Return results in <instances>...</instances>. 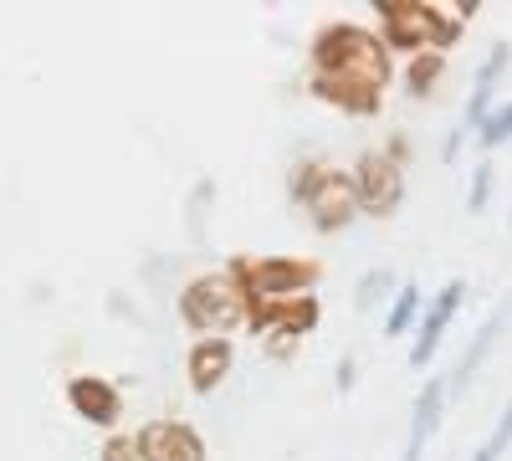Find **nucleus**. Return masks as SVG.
Instances as JSON below:
<instances>
[{"label": "nucleus", "mask_w": 512, "mask_h": 461, "mask_svg": "<svg viewBox=\"0 0 512 461\" xmlns=\"http://www.w3.org/2000/svg\"><path fill=\"white\" fill-rule=\"evenodd\" d=\"M313 98L344 108L354 118H374L379 98L390 88V47L384 36L349 26V21H328L313 36Z\"/></svg>", "instance_id": "nucleus-1"}, {"label": "nucleus", "mask_w": 512, "mask_h": 461, "mask_svg": "<svg viewBox=\"0 0 512 461\" xmlns=\"http://www.w3.org/2000/svg\"><path fill=\"white\" fill-rule=\"evenodd\" d=\"M374 11L384 21V47L390 52H446L456 47V36H461V16H441L431 0H374Z\"/></svg>", "instance_id": "nucleus-2"}, {"label": "nucleus", "mask_w": 512, "mask_h": 461, "mask_svg": "<svg viewBox=\"0 0 512 461\" xmlns=\"http://www.w3.org/2000/svg\"><path fill=\"white\" fill-rule=\"evenodd\" d=\"M292 200L308 205V221L318 231H344L364 205H359V185L344 170H323V164H297L292 170Z\"/></svg>", "instance_id": "nucleus-3"}, {"label": "nucleus", "mask_w": 512, "mask_h": 461, "mask_svg": "<svg viewBox=\"0 0 512 461\" xmlns=\"http://www.w3.org/2000/svg\"><path fill=\"white\" fill-rule=\"evenodd\" d=\"M226 272L251 298V308H272V303H287V298H303V292H313V282L323 277V267L308 262V257H262V262L236 257Z\"/></svg>", "instance_id": "nucleus-4"}, {"label": "nucleus", "mask_w": 512, "mask_h": 461, "mask_svg": "<svg viewBox=\"0 0 512 461\" xmlns=\"http://www.w3.org/2000/svg\"><path fill=\"white\" fill-rule=\"evenodd\" d=\"M180 318L200 333H210V339H221L226 328L236 323H251V298L236 287L231 272H205L195 277L185 292H180Z\"/></svg>", "instance_id": "nucleus-5"}, {"label": "nucleus", "mask_w": 512, "mask_h": 461, "mask_svg": "<svg viewBox=\"0 0 512 461\" xmlns=\"http://www.w3.org/2000/svg\"><path fill=\"white\" fill-rule=\"evenodd\" d=\"M354 185H359V205H364V216H395L400 211V200H405V170H400V159L390 149H369L359 154L354 164Z\"/></svg>", "instance_id": "nucleus-6"}, {"label": "nucleus", "mask_w": 512, "mask_h": 461, "mask_svg": "<svg viewBox=\"0 0 512 461\" xmlns=\"http://www.w3.org/2000/svg\"><path fill=\"white\" fill-rule=\"evenodd\" d=\"M323 318V303L318 292H303V298H287V303H272V308H251V333H282V339H303V333H313Z\"/></svg>", "instance_id": "nucleus-7"}, {"label": "nucleus", "mask_w": 512, "mask_h": 461, "mask_svg": "<svg viewBox=\"0 0 512 461\" xmlns=\"http://www.w3.org/2000/svg\"><path fill=\"white\" fill-rule=\"evenodd\" d=\"M134 441L144 461H205V441L180 421H149Z\"/></svg>", "instance_id": "nucleus-8"}, {"label": "nucleus", "mask_w": 512, "mask_h": 461, "mask_svg": "<svg viewBox=\"0 0 512 461\" xmlns=\"http://www.w3.org/2000/svg\"><path fill=\"white\" fill-rule=\"evenodd\" d=\"M461 292H466V282H461V277H451V282L436 292V303L425 308L420 333H415V344H410V364H415V369L431 364V354H436V344H441L446 323H451V318H456V308H461Z\"/></svg>", "instance_id": "nucleus-9"}, {"label": "nucleus", "mask_w": 512, "mask_h": 461, "mask_svg": "<svg viewBox=\"0 0 512 461\" xmlns=\"http://www.w3.org/2000/svg\"><path fill=\"white\" fill-rule=\"evenodd\" d=\"M67 400H72V410L82 415V421H93V426H118V415H123L118 390L108 380H98V374H72Z\"/></svg>", "instance_id": "nucleus-10"}, {"label": "nucleus", "mask_w": 512, "mask_h": 461, "mask_svg": "<svg viewBox=\"0 0 512 461\" xmlns=\"http://www.w3.org/2000/svg\"><path fill=\"white\" fill-rule=\"evenodd\" d=\"M236 364V349L231 339H200L190 354H185V374H190V390L195 395H210Z\"/></svg>", "instance_id": "nucleus-11"}, {"label": "nucleus", "mask_w": 512, "mask_h": 461, "mask_svg": "<svg viewBox=\"0 0 512 461\" xmlns=\"http://www.w3.org/2000/svg\"><path fill=\"white\" fill-rule=\"evenodd\" d=\"M446 380H431L420 390V400H415V410H410V436H405V456L400 461H420V451H425V436L436 431V415H441V400H446Z\"/></svg>", "instance_id": "nucleus-12"}, {"label": "nucleus", "mask_w": 512, "mask_h": 461, "mask_svg": "<svg viewBox=\"0 0 512 461\" xmlns=\"http://www.w3.org/2000/svg\"><path fill=\"white\" fill-rule=\"evenodd\" d=\"M502 318H507V308H497L482 328H477V339H472V349L461 354V364H456V374H451V390H461L466 380H472V374L482 369V359H487V349L497 344V333H502Z\"/></svg>", "instance_id": "nucleus-13"}, {"label": "nucleus", "mask_w": 512, "mask_h": 461, "mask_svg": "<svg viewBox=\"0 0 512 461\" xmlns=\"http://www.w3.org/2000/svg\"><path fill=\"white\" fill-rule=\"evenodd\" d=\"M441 72H446V52H420V57H410V67H405V93L410 98H425L441 82Z\"/></svg>", "instance_id": "nucleus-14"}, {"label": "nucleus", "mask_w": 512, "mask_h": 461, "mask_svg": "<svg viewBox=\"0 0 512 461\" xmlns=\"http://www.w3.org/2000/svg\"><path fill=\"white\" fill-rule=\"evenodd\" d=\"M415 313H420V287H415V282H400L395 308H390V318H384V333H390V339H400V333L415 323Z\"/></svg>", "instance_id": "nucleus-15"}, {"label": "nucleus", "mask_w": 512, "mask_h": 461, "mask_svg": "<svg viewBox=\"0 0 512 461\" xmlns=\"http://www.w3.org/2000/svg\"><path fill=\"white\" fill-rule=\"evenodd\" d=\"M477 139H482V149H497V144H507V139H512V103L492 108V118L477 129Z\"/></svg>", "instance_id": "nucleus-16"}, {"label": "nucleus", "mask_w": 512, "mask_h": 461, "mask_svg": "<svg viewBox=\"0 0 512 461\" xmlns=\"http://www.w3.org/2000/svg\"><path fill=\"white\" fill-rule=\"evenodd\" d=\"M507 446H512V405L502 410V421H497V431H492V436L482 441V451H477L472 461H497V456H502Z\"/></svg>", "instance_id": "nucleus-17"}, {"label": "nucleus", "mask_w": 512, "mask_h": 461, "mask_svg": "<svg viewBox=\"0 0 512 461\" xmlns=\"http://www.w3.org/2000/svg\"><path fill=\"white\" fill-rule=\"evenodd\" d=\"M395 287V277H390V267H374L364 282H359V308H374L379 298H384V292H390ZM400 292V287H395Z\"/></svg>", "instance_id": "nucleus-18"}, {"label": "nucleus", "mask_w": 512, "mask_h": 461, "mask_svg": "<svg viewBox=\"0 0 512 461\" xmlns=\"http://www.w3.org/2000/svg\"><path fill=\"white\" fill-rule=\"evenodd\" d=\"M487 195H492V164H477V175H472V195H466V205H472V216L487 205Z\"/></svg>", "instance_id": "nucleus-19"}, {"label": "nucleus", "mask_w": 512, "mask_h": 461, "mask_svg": "<svg viewBox=\"0 0 512 461\" xmlns=\"http://www.w3.org/2000/svg\"><path fill=\"white\" fill-rule=\"evenodd\" d=\"M103 461H144V456H139V441H128V436H113V441L103 446Z\"/></svg>", "instance_id": "nucleus-20"}, {"label": "nucleus", "mask_w": 512, "mask_h": 461, "mask_svg": "<svg viewBox=\"0 0 512 461\" xmlns=\"http://www.w3.org/2000/svg\"><path fill=\"white\" fill-rule=\"evenodd\" d=\"M354 385V359H338V390Z\"/></svg>", "instance_id": "nucleus-21"}]
</instances>
